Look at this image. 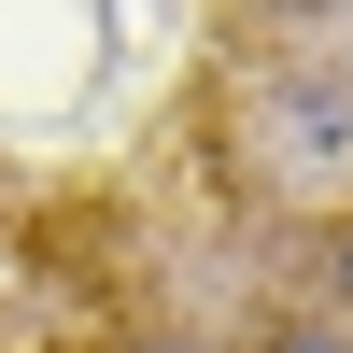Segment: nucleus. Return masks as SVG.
I'll list each match as a JSON object with an SVG mask.
<instances>
[{"label": "nucleus", "instance_id": "3", "mask_svg": "<svg viewBox=\"0 0 353 353\" xmlns=\"http://www.w3.org/2000/svg\"><path fill=\"white\" fill-rule=\"evenodd\" d=\"M325 269H339V325H353V226H339V241H325Z\"/></svg>", "mask_w": 353, "mask_h": 353}, {"label": "nucleus", "instance_id": "2", "mask_svg": "<svg viewBox=\"0 0 353 353\" xmlns=\"http://www.w3.org/2000/svg\"><path fill=\"white\" fill-rule=\"evenodd\" d=\"M269 353H353V325H325V311H297V325H283Z\"/></svg>", "mask_w": 353, "mask_h": 353}, {"label": "nucleus", "instance_id": "1", "mask_svg": "<svg viewBox=\"0 0 353 353\" xmlns=\"http://www.w3.org/2000/svg\"><path fill=\"white\" fill-rule=\"evenodd\" d=\"M269 170L283 184H353V85H325V71L269 85Z\"/></svg>", "mask_w": 353, "mask_h": 353}]
</instances>
